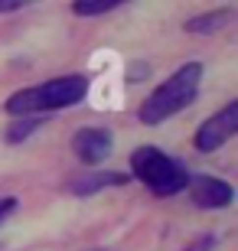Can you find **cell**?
Here are the masks:
<instances>
[{
	"label": "cell",
	"mask_w": 238,
	"mask_h": 251,
	"mask_svg": "<svg viewBox=\"0 0 238 251\" xmlns=\"http://www.w3.org/2000/svg\"><path fill=\"white\" fill-rule=\"evenodd\" d=\"M199 82H202V65L199 62L180 65L170 78H163V82L140 101V108H137L140 124L154 127V124H163V121H170L173 114L186 111V108L196 101V95H199Z\"/></svg>",
	"instance_id": "cell-1"
},
{
	"label": "cell",
	"mask_w": 238,
	"mask_h": 251,
	"mask_svg": "<svg viewBox=\"0 0 238 251\" xmlns=\"http://www.w3.org/2000/svg\"><path fill=\"white\" fill-rule=\"evenodd\" d=\"M85 95H88V78L85 75H59V78L13 92L7 98V114L10 118H39L43 111L72 108Z\"/></svg>",
	"instance_id": "cell-2"
},
{
	"label": "cell",
	"mask_w": 238,
	"mask_h": 251,
	"mask_svg": "<svg viewBox=\"0 0 238 251\" xmlns=\"http://www.w3.org/2000/svg\"><path fill=\"white\" fill-rule=\"evenodd\" d=\"M131 176H137L160 199H170V196L183 193L189 186V170L170 153H163L160 147H150V144L131 153Z\"/></svg>",
	"instance_id": "cell-3"
},
{
	"label": "cell",
	"mask_w": 238,
	"mask_h": 251,
	"mask_svg": "<svg viewBox=\"0 0 238 251\" xmlns=\"http://www.w3.org/2000/svg\"><path fill=\"white\" fill-rule=\"evenodd\" d=\"M235 130H238V101H229L219 114H212L209 121H202L199 127H196L192 144H196L199 153H212V150L225 147V144L235 137Z\"/></svg>",
	"instance_id": "cell-4"
},
{
	"label": "cell",
	"mask_w": 238,
	"mask_h": 251,
	"mask_svg": "<svg viewBox=\"0 0 238 251\" xmlns=\"http://www.w3.org/2000/svg\"><path fill=\"white\" fill-rule=\"evenodd\" d=\"M186 189H189V199L199 209H225L235 199L232 183H225L219 176H189V186Z\"/></svg>",
	"instance_id": "cell-5"
},
{
	"label": "cell",
	"mask_w": 238,
	"mask_h": 251,
	"mask_svg": "<svg viewBox=\"0 0 238 251\" xmlns=\"http://www.w3.org/2000/svg\"><path fill=\"white\" fill-rule=\"evenodd\" d=\"M72 150L75 157L82 160L85 167H98V163H105L111 153V134L101 127H82L72 134Z\"/></svg>",
	"instance_id": "cell-6"
},
{
	"label": "cell",
	"mask_w": 238,
	"mask_h": 251,
	"mask_svg": "<svg viewBox=\"0 0 238 251\" xmlns=\"http://www.w3.org/2000/svg\"><path fill=\"white\" fill-rule=\"evenodd\" d=\"M128 183V173H111V170H88L82 173L79 179H72V193L75 196H92L98 189H108V186H124Z\"/></svg>",
	"instance_id": "cell-7"
},
{
	"label": "cell",
	"mask_w": 238,
	"mask_h": 251,
	"mask_svg": "<svg viewBox=\"0 0 238 251\" xmlns=\"http://www.w3.org/2000/svg\"><path fill=\"white\" fill-rule=\"evenodd\" d=\"M229 20H232V10H212V13H202V17L186 20V33H196V36L215 33V29H222Z\"/></svg>",
	"instance_id": "cell-8"
},
{
	"label": "cell",
	"mask_w": 238,
	"mask_h": 251,
	"mask_svg": "<svg viewBox=\"0 0 238 251\" xmlns=\"http://www.w3.org/2000/svg\"><path fill=\"white\" fill-rule=\"evenodd\" d=\"M121 3H128V0H72V13H79V17H101V13L118 10Z\"/></svg>",
	"instance_id": "cell-9"
},
{
	"label": "cell",
	"mask_w": 238,
	"mask_h": 251,
	"mask_svg": "<svg viewBox=\"0 0 238 251\" xmlns=\"http://www.w3.org/2000/svg\"><path fill=\"white\" fill-rule=\"evenodd\" d=\"M39 124H43V118H13V124L3 130V140L7 144H23Z\"/></svg>",
	"instance_id": "cell-10"
},
{
	"label": "cell",
	"mask_w": 238,
	"mask_h": 251,
	"mask_svg": "<svg viewBox=\"0 0 238 251\" xmlns=\"http://www.w3.org/2000/svg\"><path fill=\"white\" fill-rule=\"evenodd\" d=\"M212 248H215V235H199L186 251H212Z\"/></svg>",
	"instance_id": "cell-11"
},
{
	"label": "cell",
	"mask_w": 238,
	"mask_h": 251,
	"mask_svg": "<svg viewBox=\"0 0 238 251\" xmlns=\"http://www.w3.org/2000/svg\"><path fill=\"white\" fill-rule=\"evenodd\" d=\"M29 3H36V0H0V13H17V10L29 7Z\"/></svg>",
	"instance_id": "cell-12"
},
{
	"label": "cell",
	"mask_w": 238,
	"mask_h": 251,
	"mask_svg": "<svg viewBox=\"0 0 238 251\" xmlns=\"http://www.w3.org/2000/svg\"><path fill=\"white\" fill-rule=\"evenodd\" d=\"M13 209H17V199H13V196H7V199H0V222H3V219H7V215L13 212Z\"/></svg>",
	"instance_id": "cell-13"
}]
</instances>
